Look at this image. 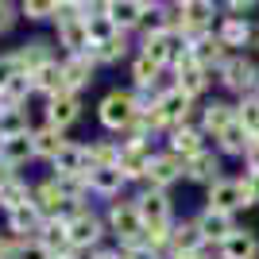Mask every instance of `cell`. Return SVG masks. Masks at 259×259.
<instances>
[{"mask_svg": "<svg viewBox=\"0 0 259 259\" xmlns=\"http://www.w3.org/2000/svg\"><path fill=\"white\" fill-rule=\"evenodd\" d=\"M4 93H8V101H12V108H20L23 101H27V93H35V81H31V74H16L4 85Z\"/></svg>", "mask_w": 259, "mask_h": 259, "instance_id": "f35d334b", "label": "cell"}, {"mask_svg": "<svg viewBox=\"0 0 259 259\" xmlns=\"http://www.w3.org/2000/svg\"><path fill=\"white\" fill-rule=\"evenodd\" d=\"M186 178V159H178L174 151H155L151 159V170H147V182L151 190H170L174 182H182Z\"/></svg>", "mask_w": 259, "mask_h": 259, "instance_id": "9c48e42d", "label": "cell"}, {"mask_svg": "<svg viewBox=\"0 0 259 259\" xmlns=\"http://www.w3.org/2000/svg\"><path fill=\"white\" fill-rule=\"evenodd\" d=\"M244 162H248V170H259V136H255V143L248 147V155H244Z\"/></svg>", "mask_w": 259, "mask_h": 259, "instance_id": "f6af8a7d", "label": "cell"}, {"mask_svg": "<svg viewBox=\"0 0 259 259\" xmlns=\"http://www.w3.org/2000/svg\"><path fill=\"white\" fill-rule=\"evenodd\" d=\"M174 4H178V8H182V4H190V0H174Z\"/></svg>", "mask_w": 259, "mask_h": 259, "instance_id": "816d5d0a", "label": "cell"}, {"mask_svg": "<svg viewBox=\"0 0 259 259\" xmlns=\"http://www.w3.org/2000/svg\"><path fill=\"white\" fill-rule=\"evenodd\" d=\"M12 23H16V8H12L8 0H0V31H8Z\"/></svg>", "mask_w": 259, "mask_h": 259, "instance_id": "ee69618b", "label": "cell"}, {"mask_svg": "<svg viewBox=\"0 0 259 259\" xmlns=\"http://www.w3.org/2000/svg\"><path fill=\"white\" fill-rule=\"evenodd\" d=\"M89 166H116L120 162V140H93L85 143Z\"/></svg>", "mask_w": 259, "mask_h": 259, "instance_id": "836d02e7", "label": "cell"}, {"mask_svg": "<svg viewBox=\"0 0 259 259\" xmlns=\"http://www.w3.org/2000/svg\"><path fill=\"white\" fill-rule=\"evenodd\" d=\"M89 259H120V248H116V251H93Z\"/></svg>", "mask_w": 259, "mask_h": 259, "instance_id": "681fc988", "label": "cell"}, {"mask_svg": "<svg viewBox=\"0 0 259 259\" xmlns=\"http://www.w3.org/2000/svg\"><path fill=\"white\" fill-rule=\"evenodd\" d=\"M93 58H97V62H105V66L120 62V58H128V35L120 31V35H112V39H108V43L93 47Z\"/></svg>", "mask_w": 259, "mask_h": 259, "instance_id": "e575fe53", "label": "cell"}, {"mask_svg": "<svg viewBox=\"0 0 259 259\" xmlns=\"http://www.w3.org/2000/svg\"><path fill=\"white\" fill-rule=\"evenodd\" d=\"M120 259H162V255L140 240V244H120Z\"/></svg>", "mask_w": 259, "mask_h": 259, "instance_id": "60d3db41", "label": "cell"}, {"mask_svg": "<svg viewBox=\"0 0 259 259\" xmlns=\"http://www.w3.org/2000/svg\"><path fill=\"white\" fill-rule=\"evenodd\" d=\"M162 259H174V255H162Z\"/></svg>", "mask_w": 259, "mask_h": 259, "instance_id": "11a10c76", "label": "cell"}, {"mask_svg": "<svg viewBox=\"0 0 259 259\" xmlns=\"http://www.w3.org/2000/svg\"><path fill=\"white\" fill-rule=\"evenodd\" d=\"M197 228H201V236H205V244H225L232 232H236V225H232V217L221 213V209H201V217H197Z\"/></svg>", "mask_w": 259, "mask_h": 259, "instance_id": "9a60e30c", "label": "cell"}, {"mask_svg": "<svg viewBox=\"0 0 259 259\" xmlns=\"http://www.w3.org/2000/svg\"><path fill=\"white\" fill-rule=\"evenodd\" d=\"M248 205H251V197H248L244 178H217L209 186V209H221V213L236 217L240 209H248Z\"/></svg>", "mask_w": 259, "mask_h": 259, "instance_id": "52a82bcc", "label": "cell"}, {"mask_svg": "<svg viewBox=\"0 0 259 259\" xmlns=\"http://www.w3.org/2000/svg\"><path fill=\"white\" fill-rule=\"evenodd\" d=\"M174 74H178V81H174V85L182 89V93H190V97H201V93L209 89V74H213V70L197 66V62H194V54H186L182 62L174 66Z\"/></svg>", "mask_w": 259, "mask_h": 259, "instance_id": "5bb4252c", "label": "cell"}, {"mask_svg": "<svg viewBox=\"0 0 259 259\" xmlns=\"http://www.w3.org/2000/svg\"><path fill=\"white\" fill-rule=\"evenodd\" d=\"M251 97H255V101H259V89H255V93H251Z\"/></svg>", "mask_w": 259, "mask_h": 259, "instance_id": "f5cc1de1", "label": "cell"}, {"mask_svg": "<svg viewBox=\"0 0 259 259\" xmlns=\"http://www.w3.org/2000/svg\"><path fill=\"white\" fill-rule=\"evenodd\" d=\"M236 120L251 132V136H259V101H255V97H244V101L236 105Z\"/></svg>", "mask_w": 259, "mask_h": 259, "instance_id": "ab89813d", "label": "cell"}, {"mask_svg": "<svg viewBox=\"0 0 259 259\" xmlns=\"http://www.w3.org/2000/svg\"><path fill=\"white\" fill-rule=\"evenodd\" d=\"M31 81H35V93H43L47 101L58 97V93H70V89H66L62 62H47L43 70H35V74H31Z\"/></svg>", "mask_w": 259, "mask_h": 259, "instance_id": "f1b7e54d", "label": "cell"}, {"mask_svg": "<svg viewBox=\"0 0 259 259\" xmlns=\"http://www.w3.org/2000/svg\"><path fill=\"white\" fill-rule=\"evenodd\" d=\"M251 143H255V136H251V132L244 128L240 120H232V124H228V128L217 136V147H221V155H240V159H244Z\"/></svg>", "mask_w": 259, "mask_h": 259, "instance_id": "4316f807", "label": "cell"}, {"mask_svg": "<svg viewBox=\"0 0 259 259\" xmlns=\"http://www.w3.org/2000/svg\"><path fill=\"white\" fill-rule=\"evenodd\" d=\"M4 217H8V232H12V236H20V240L39 236V228H43V221H47V213L35 205V197L27 201V205L12 209V213H4Z\"/></svg>", "mask_w": 259, "mask_h": 259, "instance_id": "4fadbf2b", "label": "cell"}, {"mask_svg": "<svg viewBox=\"0 0 259 259\" xmlns=\"http://www.w3.org/2000/svg\"><path fill=\"white\" fill-rule=\"evenodd\" d=\"M217 74H221V85L232 89V93H240V97H251L259 89V66L251 62L248 54H232Z\"/></svg>", "mask_w": 259, "mask_h": 259, "instance_id": "8992f818", "label": "cell"}, {"mask_svg": "<svg viewBox=\"0 0 259 259\" xmlns=\"http://www.w3.org/2000/svg\"><path fill=\"white\" fill-rule=\"evenodd\" d=\"M166 151H174L178 159H194V155L205 151V132H201V124H178V128H170V140H166Z\"/></svg>", "mask_w": 259, "mask_h": 259, "instance_id": "30bf717a", "label": "cell"}, {"mask_svg": "<svg viewBox=\"0 0 259 259\" xmlns=\"http://www.w3.org/2000/svg\"><path fill=\"white\" fill-rule=\"evenodd\" d=\"M16 74H23L20 62H16V54H0V85H8Z\"/></svg>", "mask_w": 259, "mask_h": 259, "instance_id": "b9f144b4", "label": "cell"}, {"mask_svg": "<svg viewBox=\"0 0 259 259\" xmlns=\"http://www.w3.org/2000/svg\"><path fill=\"white\" fill-rule=\"evenodd\" d=\"M136 205H140V217H143V228H147V232H170L174 228V209H170L166 190L143 186V194L136 197Z\"/></svg>", "mask_w": 259, "mask_h": 259, "instance_id": "5b68a950", "label": "cell"}, {"mask_svg": "<svg viewBox=\"0 0 259 259\" xmlns=\"http://www.w3.org/2000/svg\"><path fill=\"white\" fill-rule=\"evenodd\" d=\"M0 143H4V132H0Z\"/></svg>", "mask_w": 259, "mask_h": 259, "instance_id": "db71d44e", "label": "cell"}, {"mask_svg": "<svg viewBox=\"0 0 259 259\" xmlns=\"http://www.w3.org/2000/svg\"><path fill=\"white\" fill-rule=\"evenodd\" d=\"M217 251H221V259H259V236L248 228H236Z\"/></svg>", "mask_w": 259, "mask_h": 259, "instance_id": "603a6c76", "label": "cell"}, {"mask_svg": "<svg viewBox=\"0 0 259 259\" xmlns=\"http://www.w3.org/2000/svg\"><path fill=\"white\" fill-rule=\"evenodd\" d=\"M77 116H81V97H77V93H58V97L47 101V124H51V128L66 132Z\"/></svg>", "mask_w": 259, "mask_h": 259, "instance_id": "2e32d148", "label": "cell"}, {"mask_svg": "<svg viewBox=\"0 0 259 259\" xmlns=\"http://www.w3.org/2000/svg\"><path fill=\"white\" fill-rule=\"evenodd\" d=\"M85 178H89V194H97V197H120V190L128 186L120 166H93Z\"/></svg>", "mask_w": 259, "mask_h": 259, "instance_id": "ffe728a7", "label": "cell"}, {"mask_svg": "<svg viewBox=\"0 0 259 259\" xmlns=\"http://www.w3.org/2000/svg\"><path fill=\"white\" fill-rule=\"evenodd\" d=\"M31 194H35V186H27L20 174H12L8 182L0 186V209H4V213H12V209L27 205V201H31Z\"/></svg>", "mask_w": 259, "mask_h": 259, "instance_id": "d6a6232c", "label": "cell"}, {"mask_svg": "<svg viewBox=\"0 0 259 259\" xmlns=\"http://www.w3.org/2000/svg\"><path fill=\"white\" fill-rule=\"evenodd\" d=\"M12 248H16V236H4V232H0V259H12Z\"/></svg>", "mask_w": 259, "mask_h": 259, "instance_id": "bcb514c9", "label": "cell"}, {"mask_svg": "<svg viewBox=\"0 0 259 259\" xmlns=\"http://www.w3.org/2000/svg\"><path fill=\"white\" fill-rule=\"evenodd\" d=\"M35 132V128H31ZM31 132H20V136H4V143H0V162H8L12 170H20L27 159H35V140Z\"/></svg>", "mask_w": 259, "mask_h": 259, "instance_id": "d6986e66", "label": "cell"}, {"mask_svg": "<svg viewBox=\"0 0 259 259\" xmlns=\"http://www.w3.org/2000/svg\"><path fill=\"white\" fill-rule=\"evenodd\" d=\"M190 54H194V62H197V66H205V70H221V66L232 58V54H228V47L221 43V35H217V31H209V35H201V39H194V43H190Z\"/></svg>", "mask_w": 259, "mask_h": 259, "instance_id": "7c38bea8", "label": "cell"}, {"mask_svg": "<svg viewBox=\"0 0 259 259\" xmlns=\"http://www.w3.org/2000/svg\"><path fill=\"white\" fill-rule=\"evenodd\" d=\"M54 174H89L93 166H89V151H85V143H66L62 151L51 159Z\"/></svg>", "mask_w": 259, "mask_h": 259, "instance_id": "44dd1931", "label": "cell"}, {"mask_svg": "<svg viewBox=\"0 0 259 259\" xmlns=\"http://www.w3.org/2000/svg\"><path fill=\"white\" fill-rule=\"evenodd\" d=\"M186 178H190V182H201V186H213L217 178H225V174H221V155H213L209 147L201 155H194V159L186 162Z\"/></svg>", "mask_w": 259, "mask_h": 259, "instance_id": "cb8c5ba5", "label": "cell"}, {"mask_svg": "<svg viewBox=\"0 0 259 259\" xmlns=\"http://www.w3.org/2000/svg\"><path fill=\"white\" fill-rule=\"evenodd\" d=\"M112 35H120V27H116L112 16H89V39H93V47L108 43Z\"/></svg>", "mask_w": 259, "mask_h": 259, "instance_id": "74e56055", "label": "cell"}, {"mask_svg": "<svg viewBox=\"0 0 259 259\" xmlns=\"http://www.w3.org/2000/svg\"><path fill=\"white\" fill-rule=\"evenodd\" d=\"M54 259H77V251H70V255H54Z\"/></svg>", "mask_w": 259, "mask_h": 259, "instance_id": "f907efd6", "label": "cell"}, {"mask_svg": "<svg viewBox=\"0 0 259 259\" xmlns=\"http://www.w3.org/2000/svg\"><path fill=\"white\" fill-rule=\"evenodd\" d=\"M105 225H108V232L120 240V244H140L143 240V217H140V205H136V197H120V201H112L108 205V217H105Z\"/></svg>", "mask_w": 259, "mask_h": 259, "instance_id": "3957f363", "label": "cell"}, {"mask_svg": "<svg viewBox=\"0 0 259 259\" xmlns=\"http://www.w3.org/2000/svg\"><path fill=\"white\" fill-rule=\"evenodd\" d=\"M12 112V101H8V93H4V85H0V120Z\"/></svg>", "mask_w": 259, "mask_h": 259, "instance_id": "c3c4849f", "label": "cell"}, {"mask_svg": "<svg viewBox=\"0 0 259 259\" xmlns=\"http://www.w3.org/2000/svg\"><path fill=\"white\" fill-rule=\"evenodd\" d=\"M244 186H248L251 205H259V170H244Z\"/></svg>", "mask_w": 259, "mask_h": 259, "instance_id": "7bdbcfd3", "label": "cell"}, {"mask_svg": "<svg viewBox=\"0 0 259 259\" xmlns=\"http://www.w3.org/2000/svg\"><path fill=\"white\" fill-rule=\"evenodd\" d=\"M16 62H20V70L23 74H35V70H43L47 62H54L51 58V47L43 43V39H35V43H23V47H16Z\"/></svg>", "mask_w": 259, "mask_h": 259, "instance_id": "1f68e13d", "label": "cell"}, {"mask_svg": "<svg viewBox=\"0 0 259 259\" xmlns=\"http://www.w3.org/2000/svg\"><path fill=\"white\" fill-rule=\"evenodd\" d=\"M108 16L116 20L120 31H132V27H140V23H143L147 4H143V0H112V4H108Z\"/></svg>", "mask_w": 259, "mask_h": 259, "instance_id": "4dcf8cb0", "label": "cell"}, {"mask_svg": "<svg viewBox=\"0 0 259 259\" xmlns=\"http://www.w3.org/2000/svg\"><path fill=\"white\" fill-rule=\"evenodd\" d=\"M39 240H43L47 248L54 251V255H70V221L66 217H47L43 228H39Z\"/></svg>", "mask_w": 259, "mask_h": 259, "instance_id": "7402d4cb", "label": "cell"}, {"mask_svg": "<svg viewBox=\"0 0 259 259\" xmlns=\"http://www.w3.org/2000/svg\"><path fill=\"white\" fill-rule=\"evenodd\" d=\"M217 35H221V43L228 51H236V47L251 43V23H248V16H225V20L217 23Z\"/></svg>", "mask_w": 259, "mask_h": 259, "instance_id": "484cf974", "label": "cell"}, {"mask_svg": "<svg viewBox=\"0 0 259 259\" xmlns=\"http://www.w3.org/2000/svg\"><path fill=\"white\" fill-rule=\"evenodd\" d=\"M20 12L31 23H43V20H54V16H58V0H23Z\"/></svg>", "mask_w": 259, "mask_h": 259, "instance_id": "8d00e7d4", "label": "cell"}, {"mask_svg": "<svg viewBox=\"0 0 259 259\" xmlns=\"http://www.w3.org/2000/svg\"><path fill=\"white\" fill-rule=\"evenodd\" d=\"M93 54H66L62 58V74H66V89L70 93H81V89L93 81Z\"/></svg>", "mask_w": 259, "mask_h": 259, "instance_id": "e0dca14e", "label": "cell"}, {"mask_svg": "<svg viewBox=\"0 0 259 259\" xmlns=\"http://www.w3.org/2000/svg\"><path fill=\"white\" fill-rule=\"evenodd\" d=\"M151 143H136V140H120V174L128 182H147V170H151Z\"/></svg>", "mask_w": 259, "mask_h": 259, "instance_id": "ba28073f", "label": "cell"}, {"mask_svg": "<svg viewBox=\"0 0 259 259\" xmlns=\"http://www.w3.org/2000/svg\"><path fill=\"white\" fill-rule=\"evenodd\" d=\"M66 221H70V248H74L77 255H81V251H89V248H97L101 236L108 232V225L85 205V201L70 209V213H66Z\"/></svg>", "mask_w": 259, "mask_h": 259, "instance_id": "7a4b0ae2", "label": "cell"}, {"mask_svg": "<svg viewBox=\"0 0 259 259\" xmlns=\"http://www.w3.org/2000/svg\"><path fill=\"white\" fill-rule=\"evenodd\" d=\"M205 248V236H201V228H197V221H174L170 228V255H194V251Z\"/></svg>", "mask_w": 259, "mask_h": 259, "instance_id": "ac0fdd59", "label": "cell"}, {"mask_svg": "<svg viewBox=\"0 0 259 259\" xmlns=\"http://www.w3.org/2000/svg\"><path fill=\"white\" fill-rule=\"evenodd\" d=\"M31 197H35V205L43 209L47 217H66L70 209H74V201L66 197V190L58 186V178H54V174L47 178V182L35 186V194H31Z\"/></svg>", "mask_w": 259, "mask_h": 259, "instance_id": "8fae6325", "label": "cell"}, {"mask_svg": "<svg viewBox=\"0 0 259 259\" xmlns=\"http://www.w3.org/2000/svg\"><path fill=\"white\" fill-rule=\"evenodd\" d=\"M12 259H54V251L47 248V244H43L39 236H27V240H20V236H16Z\"/></svg>", "mask_w": 259, "mask_h": 259, "instance_id": "d590c367", "label": "cell"}, {"mask_svg": "<svg viewBox=\"0 0 259 259\" xmlns=\"http://www.w3.org/2000/svg\"><path fill=\"white\" fill-rule=\"evenodd\" d=\"M228 4H232V12H236V16H244L248 8H255L259 0H228Z\"/></svg>", "mask_w": 259, "mask_h": 259, "instance_id": "7dc6e473", "label": "cell"}, {"mask_svg": "<svg viewBox=\"0 0 259 259\" xmlns=\"http://www.w3.org/2000/svg\"><path fill=\"white\" fill-rule=\"evenodd\" d=\"M143 112V101L136 89H112V93H105L97 105V120L105 132H116V136H124V132L136 124V116Z\"/></svg>", "mask_w": 259, "mask_h": 259, "instance_id": "6da1fadb", "label": "cell"}, {"mask_svg": "<svg viewBox=\"0 0 259 259\" xmlns=\"http://www.w3.org/2000/svg\"><path fill=\"white\" fill-rule=\"evenodd\" d=\"M232 120H236V105H228V101H209V105L201 108V132L213 136V140L232 124Z\"/></svg>", "mask_w": 259, "mask_h": 259, "instance_id": "d4e9b609", "label": "cell"}, {"mask_svg": "<svg viewBox=\"0 0 259 259\" xmlns=\"http://www.w3.org/2000/svg\"><path fill=\"white\" fill-rule=\"evenodd\" d=\"M31 140H35V159H47V162H51L54 155H58L66 143H70V140H66V132H62V128H51V124L35 128Z\"/></svg>", "mask_w": 259, "mask_h": 259, "instance_id": "f546056e", "label": "cell"}, {"mask_svg": "<svg viewBox=\"0 0 259 259\" xmlns=\"http://www.w3.org/2000/svg\"><path fill=\"white\" fill-rule=\"evenodd\" d=\"M147 105L155 108V116H159L162 132H170V128H178V124H190V105H194V97H190V93H182L178 85H170V89H159Z\"/></svg>", "mask_w": 259, "mask_h": 259, "instance_id": "277c9868", "label": "cell"}, {"mask_svg": "<svg viewBox=\"0 0 259 259\" xmlns=\"http://www.w3.org/2000/svg\"><path fill=\"white\" fill-rule=\"evenodd\" d=\"M159 74H162V66L140 51V58L132 62V81H136V93H151V97H155V93H159Z\"/></svg>", "mask_w": 259, "mask_h": 259, "instance_id": "83f0119b", "label": "cell"}]
</instances>
